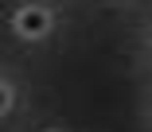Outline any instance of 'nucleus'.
I'll return each instance as SVG.
<instances>
[{
	"mask_svg": "<svg viewBox=\"0 0 152 132\" xmlns=\"http://www.w3.org/2000/svg\"><path fill=\"white\" fill-rule=\"evenodd\" d=\"M16 23H20V31H23V35H39V31L47 27V12H43V8H23Z\"/></svg>",
	"mask_w": 152,
	"mask_h": 132,
	"instance_id": "obj_1",
	"label": "nucleus"
},
{
	"mask_svg": "<svg viewBox=\"0 0 152 132\" xmlns=\"http://www.w3.org/2000/svg\"><path fill=\"white\" fill-rule=\"evenodd\" d=\"M4 109H8V89L0 86V113H4Z\"/></svg>",
	"mask_w": 152,
	"mask_h": 132,
	"instance_id": "obj_2",
	"label": "nucleus"
}]
</instances>
